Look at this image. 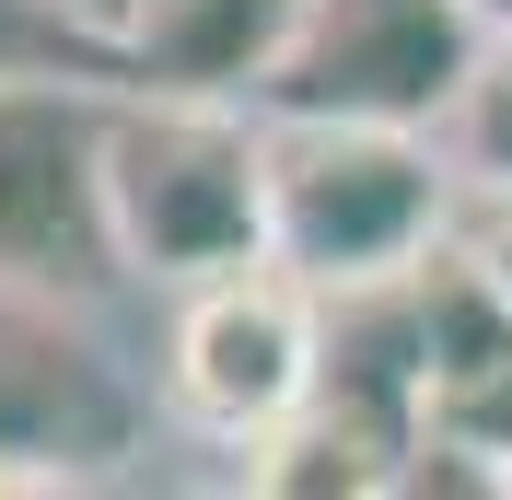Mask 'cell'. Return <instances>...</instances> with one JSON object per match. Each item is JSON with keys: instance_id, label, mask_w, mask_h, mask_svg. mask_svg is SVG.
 I'll list each match as a JSON object with an SVG mask.
<instances>
[{"instance_id": "cell-3", "label": "cell", "mask_w": 512, "mask_h": 500, "mask_svg": "<svg viewBox=\"0 0 512 500\" xmlns=\"http://www.w3.org/2000/svg\"><path fill=\"white\" fill-rule=\"evenodd\" d=\"M501 47L478 0H291V35L256 105L268 117H384V128H443Z\"/></svg>"}, {"instance_id": "cell-8", "label": "cell", "mask_w": 512, "mask_h": 500, "mask_svg": "<svg viewBox=\"0 0 512 500\" xmlns=\"http://www.w3.org/2000/svg\"><path fill=\"white\" fill-rule=\"evenodd\" d=\"M0 70H94V82H128V47L59 0H0Z\"/></svg>"}, {"instance_id": "cell-5", "label": "cell", "mask_w": 512, "mask_h": 500, "mask_svg": "<svg viewBox=\"0 0 512 500\" xmlns=\"http://www.w3.org/2000/svg\"><path fill=\"white\" fill-rule=\"evenodd\" d=\"M105 128H117V82L0 70V280L47 291L128 280L117 210H105Z\"/></svg>"}, {"instance_id": "cell-12", "label": "cell", "mask_w": 512, "mask_h": 500, "mask_svg": "<svg viewBox=\"0 0 512 500\" xmlns=\"http://www.w3.org/2000/svg\"><path fill=\"white\" fill-rule=\"evenodd\" d=\"M478 12H489V24H501V35H512V0H478Z\"/></svg>"}, {"instance_id": "cell-11", "label": "cell", "mask_w": 512, "mask_h": 500, "mask_svg": "<svg viewBox=\"0 0 512 500\" xmlns=\"http://www.w3.org/2000/svg\"><path fill=\"white\" fill-rule=\"evenodd\" d=\"M59 12H82V24H105V35H128V12H140V0H59Z\"/></svg>"}, {"instance_id": "cell-10", "label": "cell", "mask_w": 512, "mask_h": 500, "mask_svg": "<svg viewBox=\"0 0 512 500\" xmlns=\"http://www.w3.org/2000/svg\"><path fill=\"white\" fill-rule=\"evenodd\" d=\"M466 268H478L489 291H501V314H512V187H489V175H466L454 187V233H443Z\"/></svg>"}, {"instance_id": "cell-1", "label": "cell", "mask_w": 512, "mask_h": 500, "mask_svg": "<svg viewBox=\"0 0 512 500\" xmlns=\"http://www.w3.org/2000/svg\"><path fill=\"white\" fill-rule=\"evenodd\" d=\"M454 152L443 128L384 117H268V256H291L326 303L396 291L454 233Z\"/></svg>"}, {"instance_id": "cell-7", "label": "cell", "mask_w": 512, "mask_h": 500, "mask_svg": "<svg viewBox=\"0 0 512 500\" xmlns=\"http://www.w3.org/2000/svg\"><path fill=\"white\" fill-rule=\"evenodd\" d=\"M291 35V0H140L128 12V82H152V94H245L268 82Z\"/></svg>"}, {"instance_id": "cell-6", "label": "cell", "mask_w": 512, "mask_h": 500, "mask_svg": "<svg viewBox=\"0 0 512 500\" xmlns=\"http://www.w3.org/2000/svg\"><path fill=\"white\" fill-rule=\"evenodd\" d=\"M82 291L47 280H0V489H94L105 454H128L140 407L105 373V349L82 338Z\"/></svg>"}, {"instance_id": "cell-4", "label": "cell", "mask_w": 512, "mask_h": 500, "mask_svg": "<svg viewBox=\"0 0 512 500\" xmlns=\"http://www.w3.org/2000/svg\"><path fill=\"white\" fill-rule=\"evenodd\" d=\"M338 361V303H326L291 256H245L222 280L175 291V338H163V384H175V419L210 442H268L291 407L326 384Z\"/></svg>"}, {"instance_id": "cell-2", "label": "cell", "mask_w": 512, "mask_h": 500, "mask_svg": "<svg viewBox=\"0 0 512 500\" xmlns=\"http://www.w3.org/2000/svg\"><path fill=\"white\" fill-rule=\"evenodd\" d=\"M105 210H117L128 280H152V291H187V280H222V268L268 256V105L117 82Z\"/></svg>"}, {"instance_id": "cell-9", "label": "cell", "mask_w": 512, "mask_h": 500, "mask_svg": "<svg viewBox=\"0 0 512 500\" xmlns=\"http://www.w3.org/2000/svg\"><path fill=\"white\" fill-rule=\"evenodd\" d=\"M443 152H454V175H489V187H512V35L478 59L466 105L443 117Z\"/></svg>"}]
</instances>
